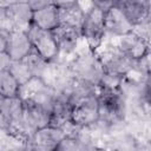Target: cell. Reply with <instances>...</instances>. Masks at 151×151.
<instances>
[{
    "label": "cell",
    "mask_w": 151,
    "mask_h": 151,
    "mask_svg": "<svg viewBox=\"0 0 151 151\" xmlns=\"http://www.w3.org/2000/svg\"><path fill=\"white\" fill-rule=\"evenodd\" d=\"M68 64L76 80L86 83L94 87L98 86L101 77L105 73V68L98 53L91 50L77 55Z\"/></svg>",
    "instance_id": "obj_1"
},
{
    "label": "cell",
    "mask_w": 151,
    "mask_h": 151,
    "mask_svg": "<svg viewBox=\"0 0 151 151\" xmlns=\"http://www.w3.org/2000/svg\"><path fill=\"white\" fill-rule=\"evenodd\" d=\"M99 122L107 126L122 123L125 117V101L122 91H106L97 88Z\"/></svg>",
    "instance_id": "obj_2"
},
{
    "label": "cell",
    "mask_w": 151,
    "mask_h": 151,
    "mask_svg": "<svg viewBox=\"0 0 151 151\" xmlns=\"http://www.w3.org/2000/svg\"><path fill=\"white\" fill-rule=\"evenodd\" d=\"M59 93L55 92L53 88L47 86L40 78H32L26 84L19 86L18 98L20 100H28L32 101L47 112L51 113L53 105L58 98Z\"/></svg>",
    "instance_id": "obj_3"
},
{
    "label": "cell",
    "mask_w": 151,
    "mask_h": 151,
    "mask_svg": "<svg viewBox=\"0 0 151 151\" xmlns=\"http://www.w3.org/2000/svg\"><path fill=\"white\" fill-rule=\"evenodd\" d=\"M104 14V11L99 9L92 4L91 8L85 13V18L80 27V35L86 40L90 50L93 52H96L101 45L105 35Z\"/></svg>",
    "instance_id": "obj_4"
},
{
    "label": "cell",
    "mask_w": 151,
    "mask_h": 151,
    "mask_svg": "<svg viewBox=\"0 0 151 151\" xmlns=\"http://www.w3.org/2000/svg\"><path fill=\"white\" fill-rule=\"evenodd\" d=\"M40 79L58 93L66 92L74 81L70 64L65 61H58L57 59L47 63V66Z\"/></svg>",
    "instance_id": "obj_5"
},
{
    "label": "cell",
    "mask_w": 151,
    "mask_h": 151,
    "mask_svg": "<svg viewBox=\"0 0 151 151\" xmlns=\"http://www.w3.org/2000/svg\"><path fill=\"white\" fill-rule=\"evenodd\" d=\"M98 55L105 68V72L125 77L133 70L134 60H132L117 45L106 47L103 52L98 53Z\"/></svg>",
    "instance_id": "obj_6"
},
{
    "label": "cell",
    "mask_w": 151,
    "mask_h": 151,
    "mask_svg": "<svg viewBox=\"0 0 151 151\" xmlns=\"http://www.w3.org/2000/svg\"><path fill=\"white\" fill-rule=\"evenodd\" d=\"M27 35L29 38L32 48L35 50L46 61H53L57 59L59 55V50L52 31H45L32 25L27 31Z\"/></svg>",
    "instance_id": "obj_7"
},
{
    "label": "cell",
    "mask_w": 151,
    "mask_h": 151,
    "mask_svg": "<svg viewBox=\"0 0 151 151\" xmlns=\"http://www.w3.org/2000/svg\"><path fill=\"white\" fill-rule=\"evenodd\" d=\"M71 119L73 124L79 127H86L97 123L99 120L97 96H92L76 103L72 107Z\"/></svg>",
    "instance_id": "obj_8"
},
{
    "label": "cell",
    "mask_w": 151,
    "mask_h": 151,
    "mask_svg": "<svg viewBox=\"0 0 151 151\" xmlns=\"http://www.w3.org/2000/svg\"><path fill=\"white\" fill-rule=\"evenodd\" d=\"M114 5L122 11L133 28L150 21V1L120 0L114 1Z\"/></svg>",
    "instance_id": "obj_9"
},
{
    "label": "cell",
    "mask_w": 151,
    "mask_h": 151,
    "mask_svg": "<svg viewBox=\"0 0 151 151\" xmlns=\"http://www.w3.org/2000/svg\"><path fill=\"white\" fill-rule=\"evenodd\" d=\"M22 101V100H21ZM50 112L40 107L39 105L24 100L22 101V116H24V122L29 131V133L33 136L34 132H37L40 129H44L48 126L50 123Z\"/></svg>",
    "instance_id": "obj_10"
},
{
    "label": "cell",
    "mask_w": 151,
    "mask_h": 151,
    "mask_svg": "<svg viewBox=\"0 0 151 151\" xmlns=\"http://www.w3.org/2000/svg\"><path fill=\"white\" fill-rule=\"evenodd\" d=\"M123 52H125L132 60L142 59L149 54V39L132 31L119 38V44L117 45Z\"/></svg>",
    "instance_id": "obj_11"
},
{
    "label": "cell",
    "mask_w": 151,
    "mask_h": 151,
    "mask_svg": "<svg viewBox=\"0 0 151 151\" xmlns=\"http://www.w3.org/2000/svg\"><path fill=\"white\" fill-rule=\"evenodd\" d=\"M63 138H65V134L61 130L46 126L34 132L28 144L34 151H54Z\"/></svg>",
    "instance_id": "obj_12"
},
{
    "label": "cell",
    "mask_w": 151,
    "mask_h": 151,
    "mask_svg": "<svg viewBox=\"0 0 151 151\" xmlns=\"http://www.w3.org/2000/svg\"><path fill=\"white\" fill-rule=\"evenodd\" d=\"M31 51H32V45L27 35V32L20 29H13L8 33L6 53L12 61L22 60Z\"/></svg>",
    "instance_id": "obj_13"
},
{
    "label": "cell",
    "mask_w": 151,
    "mask_h": 151,
    "mask_svg": "<svg viewBox=\"0 0 151 151\" xmlns=\"http://www.w3.org/2000/svg\"><path fill=\"white\" fill-rule=\"evenodd\" d=\"M104 26L105 33L107 32L119 38L133 31V26L129 22L122 11L114 4L104 14Z\"/></svg>",
    "instance_id": "obj_14"
},
{
    "label": "cell",
    "mask_w": 151,
    "mask_h": 151,
    "mask_svg": "<svg viewBox=\"0 0 151 151\" xmlns=\"http://www.w3.org/2000/svg\"><path fill=\"white\" fill-rule=\"evenodd\" d=\"M58 8L59 24L74 27L80 31L81 24L85 18V12L77 1H63L55 2Z\"/></svg>",
    "instance_id": "obj_15"
},
{
    "label": "cell",
    "mask_w": 151,
    "mask_h": 151,
    "mask_svg": "<svg viewBox=\"0 0 151 151\" xmlns=\"http://www.w3.org/2000/svg\"><path fill=\"white\" fill-rule=\"evenodd\" d=\"M52 34L55 40L59 53L64 54L72 53L78 45L79 38L81 37L79 29L61 24H59V26L52 31Z\"/></svg>",
    "instance_id": "obj_16"
},
{
    "label": "cell",
    "mask_w": 151,
    "mask_h": 151,
    "mask_svg": "<svg viewBox=\"0 0 151 151\" xmlns=\"http://www.w3.org/2000/svg\"><path fill=\"white\" fill-rule=\"evenodd\" d=\"M7 14L11 19L13 29H20L27 32L32 26L33 11L31 9L28 2H11L5 5Z\"/></svg>",
    "instance_id": "obj_17"
},
{
    "label": "cell",
    "mask_w": 151,
    "mask_h": 151,
    "mask_svg": "<svg viewBox=\"0 0 151 151\" xmlns=\"http://www.w3.org/2000/svg\"><path fill=\"white\" fill-rule=\"evenodd\" d=\"M32 25L45 31H53L55 27H58L59 17L55 2L50 1L42 8L34 11L32 17Z\"/></svg>",
    "instance_id": "obj_18"
},
{
    "label": "cell",
    "mask_w": 151,
    "mask_h": 151,
    "mask_svg": "<svg viewBox=\"0 0 151 151\" xmlns=\"http://www.w3.org/2000/svg\"><path fill=\"white\" fill-rule=\"evenodd\" d=\"M22 60L25 61L32 77H34V78H41V76L47 66V63H48L33 48Z\"/></svg>",
    "instance_id": "obj_19"
},
{
    "label": "cell",
    "mask_w": 151,
    "mask_h": 151,
    "mask_svg": "<svg viewBox=\"0 0 151 151\" xmlns=\"http://www.w3.org/2000/svg\"><path fill=\"white\" fill-rule=\"evenodd\" d=\"M19 92V85L8 71L0 73V96L5 99L17 98Z\"/></svg>",
    "instance_id": "obj_20"
},
{
    "label": "cell",
    "mask_w": 151,
    "mask_h": 151,
    "mask_svg": "<svg viewBox=\"0 0 151 151\" xmlns=\"http://www.w3.org/2000/svg\"><path fill=\"white\" fill-rule=\"evenodd\" d=\"M8 72L12 74V77L15 79V81L18 83L19 86L26 84L29 79L33 78L24 60H14V61H12L9 67H8Z\"/></svg>",
    "instance_id": "obj_21"
},
{
    "label": "cell",
    "mask_w": 151,
    "mask_h": 151,
    "mask_svg": "<svg viewBox=\"0 0 151 151\" xmlns=\"http://www.w3.org/2000/svg\"><path fill=\"white\" fill-rule=\"evenodd\" d=\"M0 31H5L7 33L13 31V26L7 14V9L5 5H0Z\"/></svg>",
    "instance_id": "obj_22"
},
{
    "label": "cell",
    "mask_w": 151,
    "mask_h": 151,
    "mask_svg": "<svg viewBox=\"0 0 151 151\" xmlns=\"http://www.w3.org/2000/svg\"><path fill=\"white\" fill-rule=\"evenodd\" d=\"M0 151H26V145L20 144L18 142H13V143L6 142Z\"/></svg>",
    "instance_id": "obj_23"
},
{
    "label": "cell",
    "mask_w": 151,
    "mask_h": 151,
    "mask_svg": "<svg viewBox=\"0 0 151 151\" xmlns=\"http://www.w3.org/2000/svg\"><path fill=\"white\" fill-rule=\"evenodd\" d=\"M11 63H12V60L7 55L6 52L0 53V73L4 72V71H8V67L11 65Z\"/></svg>",
    "instance_id": "obj_24"
},
{
    "label": "cell",
    "mask_w": 151,
    "mask_h": 151,
    "mask_svg": "<svg viewBox=\"0 0 151 151\" xmlns=\"http://www.w3.org/2000/svg\"><path fill=\"white\" fill-rule=\"evenodd\" d=\"M7 35L8 33L5 31H0V53L6 52V46H7Z\"/></svg>",
    "instance_id": "obj_25"
},
{
    "label": "cell",
    "mask_w": 151,
    "mask_h": 151,
    "mask_svg": "<svg viewBox=\"0 0 151 151\" xmlns=\"http://www.w3.org/2000/svg\"><path fill=\"white\" fill-rule=\"evenodd\" d=\"M4 100H5V98L0 96V109H1V106H2V104H4Z\"/></svg>",
    "instance_id": "obj_26"
}]
</instances>
